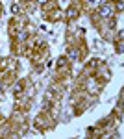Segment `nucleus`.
Returning <instances> with one entry per match:
<instances>
[{"label": "nucleus", "instance_id": "1", "mask_svg": "<svg viewBox=\"0 0 124 139\" xmlns=\"http://www.w3.org/2000/svg\"><path fill=\"white\" fill-rule=\"evenodd\" d=\"M41 2H46V0H41Z\"/></svg>", "mask_w": 124, "mask_h": 139}]
</instances>
